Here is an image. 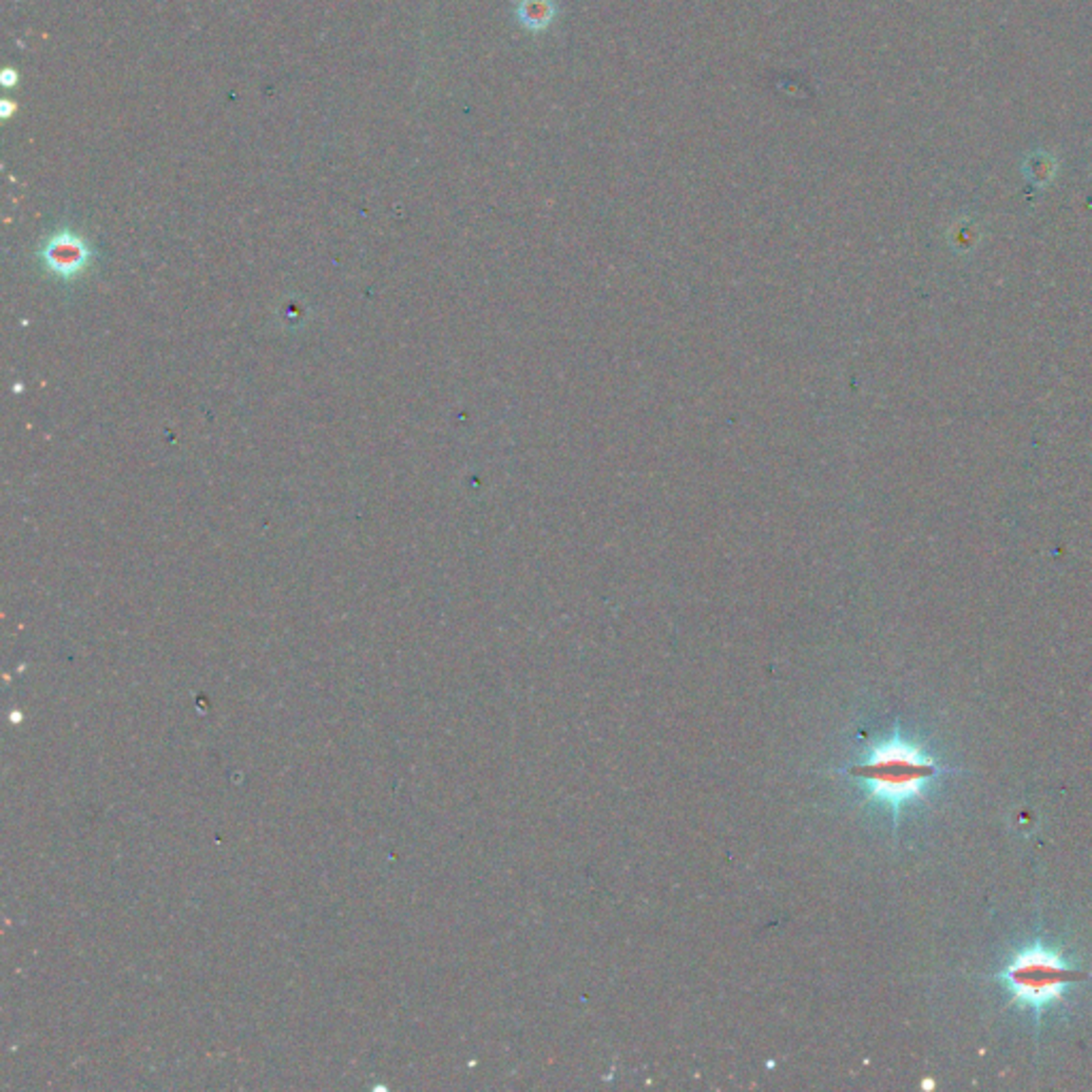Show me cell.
<instances>
[{
    "instance_id": "1",
    "label": "cell",
    "mask_w": 1092,
    "mask_h": 1092,
    "mask_svg": "<svg viewBox=\"0 0 1092 1092\" xmlns=\"http://www.w3.org/2000/svg\"><path fill=\"white\" fill-rule=\"evenodd\" d=\"M941 773L951 771L939 766L937 759L898 732L872 747L864 762L850 766V775L862 781L867 796L890 809L894 819L907 805L920 800L924 790Z\"/></svg>"
},
{
    "instance_id": "2",
    "label": "cell",
    "mask_w": 1092,
    "mask_h": 1092,
    "mask_svg": "<svg viewBox=\"0 0 1092 1092\" xmlns=\"http://www.w3.org/2000/svg\"><path fill=\"white\" fill-rule=\"evenodd\" d=\"M1088 977L1090 973L1069 963L1059 949L1039 941L1016 951L999 973L1003 988L1009 992V1003L1030 1009L1037 1020L1052 1005L1064 1001L1071 984Z\"/></svg>"
},
{
    "instance_id": "3",
    "label": "cell",
    "mask_w": 1092,
    "mask_h": 1092,
    "mask_svg": "<svg viewBox=\"0 0 1092 1092\" xmlns=\"http://www.w3.org/2000/svg\"><path fill=\"white\" fill-rule=\"evenodd\" d=\"M46 257L51 269L63 274H73L77 269H82V263L86 260V246L80 238H75V235L63 233L51 239V243L46 248Z\"/></svg>"
},
{
    "instance_id": "4",
    "label": "cell",
    "mask_w": 1092,
    "mask_h": 1092,
    "mask_svg": "<svg viewBox=\"0 0 1092 1092\" xmlns=\"http://www.w3.org/2000/svg\"><path fill=\"white\" fill-rule=\"evenodd\" d=\"M519 17L527 29H545L553 20V3L550 0H523L519 7Z\"/></svg>"
}]
</instances>
